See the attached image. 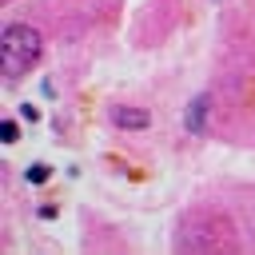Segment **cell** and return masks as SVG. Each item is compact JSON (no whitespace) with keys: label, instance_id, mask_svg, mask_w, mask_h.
Segmentation results:
<instances>
[{"label":"cell","instance_id":"cell-1","mask_svg":"<svg viewBox=\"0 0 255 255\" xmlns=\"http://www.w3.org/2000/svg\"><path fill=\"white\" fill-rule=\"evenodd\" d=\"M0 48H4V72H8V76H20V72L36 68V60H40V52H44V40H40V32L28 28V24H8Z\"/></svg>","mask_w":255,"mask_h":255},{"label":"cell","instance_id":"cell-2","mask_svg":"<svg viewBox=\"0 0 255 255\" xmlns=\"http://www.w3.org/2000/svg\"><path fill=\"white\" fill-rule=\"evenodd\" d=\"M112 120H116L120 128H131V131H139V128H147V124H151V116H147L143 108H116V112H112Z\"/></svg>","mask_w":255,"mask_h":255},{"label":"cell","instance_id":"cell-3","mask_svg":"<svg viewBox=\"0 0 255 255\" xmlns=\"http://www.w3.org/2000/svg\"><path fill=\"white\" fill-rule=\"evenodd\" d=\"M203 116H207V96H199V100H191V108H187V131L191 135H203Z\"/></svg>","mask_w":255,"mask_h":255},{"label":"cell","instance_id":"cell-4","mask_svg":"<svg viewBox=\"0 0 255 255\" xmlns=\"http://www.w3.org/2000/svg\"><path fill=\"white\" fill-rule=\"evenodd\" d=\"M48 175H52L48 163H32V167H28V183H48Z\"/></svg>","mask_w":255,"mask_h":255},{"label":"cell","instance_id":"cell-5","mask_svg":"<svg viewBox=\"0 0 255 255\" xmlns=\"http://www.w3.org/2000/svg\"><path fill=\"white\" fill-rule=\"evenodd\" d=\"M0 131H4V143H12V139L20 135V124H16V120H4V124H0Z\"/></svg>","mask_w":255,"mask_h":255}]
</instances>
